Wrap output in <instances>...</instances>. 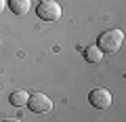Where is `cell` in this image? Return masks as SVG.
<instances>
[{
    "instance_id": "1",
    "label": "cell",
    "mask_w": 126,
    "mask_h": 122,
    "mask_svg": "<svg viewBox=\"0 0 126 122\" xmlns=\"http://www.w3.org/2000/svg\"><path fill=\"white\" fill-rule=\"evenodd\" d=\"M122 44H124V32L122 30H107V32H103L99 36V40H97V46H99L101 51L105 53H118V51L122 49Z\"/></svg>"
},
{
    "instance_id": "2",
    "label": "cell",
    "mask_w": 126,
    "mask_h": 122,
    "mask_svg": "<svg viewBox=\"0 0 126 122\" xmlns=\"http://www.w3.org/2000/svg\"><path fill=\"white\" fill-rule=\"evenodd\" d=\"M38 17L42 19V21H59L61 19V4L59 2H55V0H46V2H40L38 4Z\"/></svg>"
},
{
    "instance_id": "3",
    "label": "cell",
    "mask_w": 126,
    "mask_h": 122,
    "mask_svg": "<svg viewBox=\"0 0 126 122\" xmlns=\"http://www.w3.org/2000/svg\"><path fill=\"white\" fill-rule=\"evenodd\" d=\"M27 107L34 114H48L50 109H53V101H50V97L44 95V93H34V95H30V99H27Z\"/></svg>"
},
{
    "instance_id": "4",
    "label": "cell",
    "mask_w": 126,
    "mask_h": 122,
    "mask_svg": "<svg viewBox=\"0 0 126 122\" xmlns=\"http://www.w3.org/2000/svg\"><path fill=\"white\" fill-rule=\"evenodd\" d=\"M88 101L94 109H107L111 107V93L107 88H93L88 93Z\"/></svg>"
},
{
    "instance_id": "5",
    "label": "cell",
    "mask_w": 126,
    "mask_h": 122,
    "mask_svg": "<svg viewBox=\"0 0 126 122\" xmlns=\"http://www.w3.org/2000/svg\"><path fill=\"white\" fill-rule=\"evenodd\" d=\"M6 6H9L11 11H13L15 15H19V17H23V15L30 11L32 6V0H6Z\"/></svg>"
},
{
    "instance_id": "6",
    "label": "cell",
    "mask_w": 126,
    "mask_h": 122,
    "mask_svg": "<svg viewBox=\"0 0 126 122\" xmlns=\"http://www.w3.org/2000/svg\"><path fill=\"white\" fill-rule=\"evenodd\" d=\"M27 99H30V93H25V90H15V93L9 95L11 105H15V107H23V105H27Z\"/></svg>"
},
{
    "instance_id": "7",
    "label": "cell",
    "mask_w": 126,
    "mask_h": 122,
    "mask_svg": "<svg viewBox=\"0 0 126 122\" xmlns=\"http://www.w3.org/2000/svg\"><path fill=\"white\" fill-rule=\"evenodd\" d=\"M84 57H86L88 63H99L101 59H103V51L97 44H93V46H88V49H84Z\"/></svg>"
},
{
    "instance_id": "8",
    "label": "cell",
    "mask_w": 126,
    "mask_h": 122,
    "mask_svg": "<svg viewBox=\"0 0 126 122\" xmlns=\"http://www.w3.org/2000/svg\"><path fill=\"white\" fill-rule=\"evenodd\" d=\"M2 122H21V120H19V118H4Z\"/></svg>"
},
{
    "instance_id": "9",
    "label": "cell",
    "mask_w": 126,
    "mask_h": 122,
    "mask_svg": "<svg viewBox=\"0 0 126 122\" xmlns=\"http://www.w3.org/2000/svg\"><path fill=\"white\" fill-rule=\"evenodd\" d=\"M4 6H6V0H0V13H4Z\"/></svg>"
},
{
    "instance_id": "10",
    "label": "cell",
    "mask_w": 126,
    "mask_h": 122,
    "mask_svg": "<svg viewBox=\"0 0 126 122\" xmlns=\"http://www.w3.org/2000/svg\"><path fill=\"white\" fill-rule=\"evenodd\" d=\"M40 2H46V0H38V4H40Z\"/></svg>"
}]
</instances>
